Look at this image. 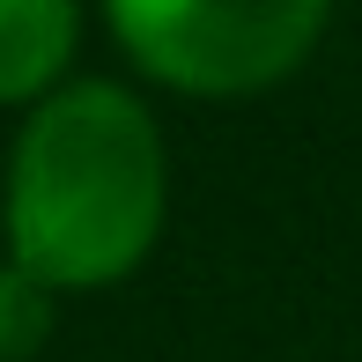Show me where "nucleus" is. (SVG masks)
I'll return each mask as SVG.
<instances>
[{"mask_svg":"<svg viewBox=\"0 0 362 362\" xmlns=\"http://www.w3.org/2000/svg\"><path fill=\"white\" fill-rule=\"evenodd\" d=\"M45 318H52V288H37L23 267L0 274V362L30 355L45 340Z\"/></svg>","mask_w":362,"mask_h":362,"instance_id":"nucleus-4","label":"nucleus"},{"mask_svg":"<svg viewBox=\"0 0 362 362\" xmlns=\"http://www.w3.org/2000/svg\"><path fill=\"white\" fill-rule=\"evenodd\" d=\"M163 141L156 119L111 81L52 96L15 141L8 244L37 288H104L156 244Z\"/></svg>","mask_w":362,"mask_h":362,"instance_id":"nucleus-1","label":"nucleus"},{"mask_svg":"<svg viewBox=\"0 0 362 362\" xmlns=\"http://www.w3.org/2000/svg\"><path fill=\"white\" fill-rule=\"evenodd\" d=\"M74 45V0H0V104L37 96Z\"/></svg>","mask_w":362,"mask_h":362,"instance_id":"nucleus-3","label":"nucleus"},{"mask_svg":"<svg viewBox=\"0 0 362 362\" xmlns=\"http://www.w3.org/2000/svg\"><path fill=\"white\" fill-rule=\"evenodd\" d=\"M111 30L148 74L192 96H244L281 81L318 45L333 0H104Z\"/></svg>","mask_w":362,"mask_h":362,"instance_id":"nucleus-2","label":"nucleus"}]
</instances>
